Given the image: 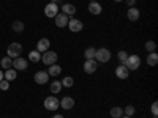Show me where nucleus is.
Segmentation results:
<instances>
[{
	"label": "nucleus",
	"instance_id": "19",
	"mask_svg": "<svg viewBox=\"0 0 158 118\" xmlns=\"http://www.w3.org/2000/svg\"><path fill=\"white\" fill-rule=\"evenodd\" d=\"M146 61H147L149 66H156V65H158V54H156V52H150V54H147Z\"/></svg>",
	"mask_w": 158,
	"mask_h": 118
},
{
	"label": "nucleus",
	"instance_id": "29",
	"mask_svg": "<svg viewBox=\"0 0 158 118\" xmlns=\"http://www.w3.org/2000/svg\"><path fill=\"white\" fill-rule=\"evenodd\" d=\"M117 58H118V63H120V65H125V61H127V58H128V54H127L125 50H118Z\"/></svg>",
	"mask_w": 158,
	"mask_h": 118
},
{
	"label": "nucleus",
	"instance_id": "21",
	"mask_svg": "<svg viewBox=\"0 0 158 118\" xmlns=\"http://www.w3.org/2000/svg\"><path fill=\"white\" fill-rule=\"evenodd\" d=\"M11 29H13V32H16V33H22L24 29H25V25H24L22 21H15L11 24Z\"/></svg>",
	"mask_w": 158,
	"mask_h": 118
},
{
	"label": "nucleus",
	"instance_id": "38",
	"mask_svg": "<svg viewBox=\"0 0 158 118\" xmlns=\"http://www.w3.org/2000/svg\"><path fill=\"white\" fill-rule=\"evenodd\" d=\"M114 2H123V0H114Z\"/></svg>",
	"mask_w": 158,
	"mask_h": 118
},
{
	"label": "nucleus",
	"instance_id": "20",
	"mask_svg": "<svg viewBox=\"0 0 158 118\" xmlns=\"http://www.w3.org/2000/svg\"><path fill=\"white\" fill-rule=\"evenodd\" d=\"M16 77H18V71L13 69V68H10V69H6V71L3 73V79H5V81H8V82L15 81Z\"/></svg>",
	"mask_w": 158,
	"mask_h": 118
},
{
	"label": "nucleus",
	"instance_id": "30",
	"mask_svg": "<svg viewBox=\"0 0 158 118\" xmlns=\"http://www.w3.org/2000/svg\"><path fill=\"white\" fill-rule=\"evenodd\" d=\"M135 113H136L135 106H127V107H123V115H127V116H133Z\"/></svg>",
	"mask_w": 158,
	"mask_h": 118
},
{
	"label": "nucleus",
	"instance_id": "13",
	"mask_svg": "<svg viewBox=\"0 0 158 118\" xmlns=\"http://www.w3.org/2000/svg\"><path fill=\"white\" fill-rule=\"evenodd\" d=\"M127 18H128L131 22H136V21L141 18V11H139L136 6H130L128 11H127Z\"/></svg>",
	"mask_w": 158,
	"mask_h": 118
},
{
	"label": "nucleus",
	"instance_id": "1",
	"mask_svg": "<svg viewBox=\"0 0 158 118\" xmlns=\"http://www.w3.org/2000/svg\"><path fill=\"white\" fill-rule=\"evenodd\" d=\"M95 60H98L100 63H108L111 60V50L106 47H100L95 52Z\"/></svg>",
	"mask_w": 158,
	"mask_h": 118
},
{
	"label": "nucleus",
	"instance_id": "22",
	"mask_svg": "<svg viewBox=\"0 0 158 118\" xmlns=\"http://www.w3.org/2000/svg\"><path fill=\"white\" fill-rule=\"evenodd\" d=\"M109 115H111V118H120V116L123 115V109H122V107H118V106H115V107H111V110H109Z\"/></svg>",
	"mask_w": 158,
	"mask_h": 118
},
{
	"label": "nucleus",
	"instance_id": "6",
	"mask_svg": "<svg viewBox=\"0 0 158 118\" xmlns=\"http://www.w3.org/2000/svg\"><path fill=\"white\" fill-rule=\"evenodd\" d=\"M59 11H60V6L56 5V3L48 2L46 6H44V14H46V18H56V16L59 14Z\"/></svg>",
	"mask_w": 158,
	"mask_h": 118
},
{
	"label": "nucleus",
	"instance_id": "28",
	"mask_svg": "<svg viewBox=\"0 0 158 118\" xmlns=\"http://www.w3.org/2000/svg\"><path fill=\"white\" fill-rule=\"evenodd\" d=\"M144 47H146L147 54H150V52H155V50H156V44H155V41H152V39L144 44Z\"/></svg>",
	"mask_w": 158,
	"mask_h": 118
},
{
	"label": "nucleus",
	"instance_id": "12",
	"mask_svg": "<svg viewBox=\"0 0 158 118\" xmlns=\"http://www.w3.org/2000/svg\"><path fill=\"white\" fill-rule=\"evenodd\" d=\"M98 68V61L97 60H85L84 61V71L87 74H94Z\"/></svg>",
	"mask_w": 158,
	"mask_h": 118
},
{
	"label": "nucleus",
	"instance_id": "36",
	"mask_svg": "<svg viewBox=\"0 0 158 118\" xmlns=\"http://www.w3.org/2000/svg\"><path fill=\"white\" fill-rule=\"evenodd\" d=\"M0 81H3V73L0 71Z\"/></svg>",
	"mask_w": 158,
	"mask_h": 118
},
{
	"label": "nucleus",
	"instance_id": "37",
	"mask_svg": "<svg viewBox=\"0 0 158 118\" xmlns=\"http://www.w3.org/2000/svg\"><path fill=\"white\" fill-rule=\"evenodd\" d=\"M120 118H131V116H127V115H122Z\"/></svg>",
	"mask_w": 158,
	"mask_h": 118
},
{
	"label": "nucleus",
	"instance_id": "31",
	"mask_svg": "<svg viewBox=\"0 0 158 118\" xmlns=\"http://www.w3.org/2000/svg\"><path fill=\"white\" fill-rule=\"evenodd\" d=\"M150 112H152V115H153V116H156V115H158V102H156V101H155V102H152Z\"/></svg>",
	"mask_w": 158,
	"mask_h": 118
},
{
	"label": "nucleus",
	"instance_id": "39",
	"mask_svg": "<svg viewBox=\"0 0 158 118\" xmlns=\"http://www.w3.org/2000/svg\"><path fill=\"white\" fill-rule=\"evenodd\" d=\"M90 2H98V0H90Z\"/></svg>",
	"mask_w": 158,
	"mask_h": 118
},
{
	"label": "nucleus",
	"instance_id": "4",
	"mask_svg": "<svg viewBox=\"0 0 158 118\" xmlns=\"http://www.w3.org/2000/svg\"><path fill=\"white\" fill-rule=\"evenodd\" d=\"M60 107V101L56 98V96H48L44 99V109L49 110V112H54Z\"/></svg>",
	"mask_w": 158,
	"mask_h": 118
},
{
	"label": "nucleus",
	"instance_id": "5",
	"mask_svg": "<svg viewBox=\"0 0 158 118\" xmlns=\"http://www.w3.org/2000/svg\"><path fill=\"white\" fill-rule=\"evenodd\" d=\"M41 61L44 65H48V66H51V65H54L57 61V54L54 50H46V52H43V55H41Z\"/></svg>",
	"mask_w": 158,
	"mask_h": 118
},
{
	"label": "nucleus",
	"instance_id": "8",
	"mask_svg": "<svg viewBox=\"0 0 158 118\" xmlns=\"http://www.w3.org/2000/svg\"><path fill=\"white\" fill-rule=\"evenodd\" d=\"M67 27L73 32V33H77V32H81L82 29H84V24H82V21H79V19H76V18H71V19H68V25Z\"/></svg>",
	"mask_w": 158,
	"mask_h": 118
},
{
	"label": "nucleus",
	"instance_id": "41",
	"mask_svg": "<svg viewBox=\"0 0 158 118\" xmlns=\"http://www.w3.org/2000/svg\"><path fill=\"white\" fill-rule=\"evenodd\" d=\"M153 118H156V116H153Z\"/></svg>",
	"mask_w": 158,
	"mask_h": 118
},
{
	"label": "nucleus",
	"instance_id": "17",
	"mask_svg": "<svg viewBox=\"0 0 158 118\" xmlns=\"http://www.w3.org/2000/svg\"><path fill=\"white\" fill-rule=\"evenodd\" d=\"M89 11H90V14L98 16V14H101V13H103V6L98 2H90L89 3Z\"/></svg>",
	"mask_w": 158,
	"mask_h": 118
},
{
	"label": "nucleus",
	"instance_id": "32",
	"mask_svg": "<svg viewBox=\"0 0 158 118\" xmlns=\"http://www.w3.org/2000/svg\"><path fill=\"white\" fill-rule=\"evenodd\" d=\"M0 88H2L3 91H6V90L10 88V82L5 81V79H3V81H0Z\"/></svg>",
	"mask_w": 158,
	"mask_h": 118
},
{
	"label": "nucleus",
	"instance_id": "7",
	"mask_svg": "<svg viewBox=\"0 0 158 118\" xmlns=\"http://www.w3.org/2000/svg\"><path fill=\"white\" fill-rule=\"evenodd\" d=\"M27 66H29V60H25L24 57L13 58V69H16V71H24V69H27Z\"/></svg>",
	"mask_w": 158,
	"mask_h": 118
},
{
	"label": "nucleus",
	"instance_id": "26",
	"mask_svg": "<svg viewBox=\"0 0 158 118\" xmlns=\"http://www.w3.org/2000/svg\"><path fill=\"white\" fill-rule=\"evenodd\" d=\"M74 85V79L71 77V76H65L63 79H62V87H65V88H71Z\"/></svg>",
	"mask_w": 158,
	"mask_h": 118
},
{
	"label": "nucleus",
	"instance_id": "3",
	"mask_svg": "<svg viewBox=\"0 0 158 118\" xmlns=\"http://www.w3.org/2000/svg\"><path fill=\"white\" fill-rule=\"evenodd\" d=\"M22 49H24V47H22L19 43H11V44L8 46V49H6L8 57H10V58H18V57H21Z\"/></svg>",
	"mask_w": 158,
	"mask_h": 118
},
{
	"label": "nucleus",
	"instance_id": "34",
	"mask_svg": "<svg viewBox=\"0 0 158 118\" xmlns=\"http://www.w3.org/2000/svg\"><path fill=\"white\" fill-rule=\"evenodd\" d=\"M49 2H51V3H56V5H59V3L62 2V0H49Z\"/></svg>",
	"mask_w": 158,
	"mask_h": 118
},
{
	"label": "nucleus",
	"instance_id": "33",
	"mask_svg": "<svg viewBox=\"0 0 158 118\" xmlns=\"http://www.w3.org/2000/svg\"><path fill=\"white\" fill-rule=\"evenodd\" d=\"M125 2H127L128 8H130V6H135V5H136V0H125Z\"/></svg>",
	"mask_w": 158,
	"mask_h": 118
},
{
	"label": "nucleus",
	"instance_id": "16",
	"mask_svg": "<svg viewBox=\"0 0 158 118\" xmlns=\"http://www.w3.org/2000/svg\"><path fill=\"white\" fill-rule=\"evenodd\" d=\"M115 76L118 77V79H128V76H130V71L127 69V66L125 65H118V66L115 68Z\"/></svg>",
	"mask_w": 158,
	"mask_h": 118
},
{
	"label": "nucleus",
	"instance_id": "10",
	"mask_svg": "<svg viewBox=\"0 0 158 118\" xmlns=\"http://www.w3.org/2000/svg\"><path fill=\"white\" fill-rule=\"evenodd\" d=\"M68 19H70V18H68L67 14H63L62 11H59V14L54 18L56 25H57L59 29H65V27H67V25H68Z\"/></svg>",
	"mask_w": 158,
	"mask_h": 118
},
{
	"label": "nucleus",
	"instance_id": "27",
	"mask_svg": "<svg viewBox=\"0 0 158 118\" xmlns=\"http://www.w3.org/2000/svg\"><path fill=\"white\" fill-rule=\"evenodd\" d=\"M29 60H30V61H33V63L41 61V54H40L38 50H32L30 54H29Z\"/></svg>",
	"mask_w": 158,
	"mask_h": 118
},
{
	"label": "nucleus",
	"instance_id": "2",
	"mask_svg": "<svg viewBox=\"0 0 158 118\" xmlns=\"http://www.w3.org/2000/svg\"><path fill=\"white\" fill-rule=\"evenodd\" d=\"M125 66H127V69L128 71H136L139 66H141V58H139V55H128V58H127V61H125Z\"/></svg>",
	"mask_w": 158,
	"mask_h": 118
},
{
	"label": "nucleus",
	"instance_id": "25",
	"mask_svg": "<svg viewBox=\"0 0 158 118\" xmlns=\"http://www.w3.org/2000/svg\"><path fill=\"white\" fill-rule=\"evenodd\" d=\"M95 52H97L95 47H87L84 50V58L85 60H95Z\"/></svg>",
	"mask_w": 158,
	"mask_h": 118
},
{
	"label": "nucleus",
	"instance_id": "9",
	"mask_svg": "<svg viewBox=\"0 0 158 118\" xmlns=\"http://www.w3.org/2000/svg\"><path fill=\"white\" fill-rule=\"evenodd\" d=\"M33 79H35V82L38 85H44L49 81V74H48V71H36L35 76H33Z\"/></svg>",
	"mask_w": 158,
	"mask_h": 118
},
{
	"label": "nucleus",
	"instance_id": "23",
	"mask_svg": "<svg viewBox=\"0 0 158 118\" xmlns=\"http://www.w3.org/2000/svg\"><path fill=\"white\" fill-rule=\"evenodd\" d=\"M0 65H2V69H10V68H13V58H10L8 55L6 57H3L2 60H0Z\"/></svg>",
	"mask_w": 158,
	"mask_h": 118
},
{
	"label": "nucleus",
	"instance_id": "14",
	"mask_svg": "<svg viewBox=\"0 0 158 118\" xmlns=\"http://www.w3.org/2000/svg\"><path fill=\"white\" fill-rule=\"evenodd\" d=\"M49 47H51V41H49L48 38H41V39L36 43V50L40 52V54H43V52L49 50Z\"/></svg>",
	"mask_w": 158,
	"mask_h": 118
},
{
	"label": "nucleus",
	"instance_id": "18",
	"mask_svg": "<svg viewBox=\"0 0 158 118\" xmlns=\"http://www.w3.org/2000/svg\"><path fill=\"white\" fill-rule=\"evenodd\" d=\"M60 73H62V66H60V65H57V63L51 65V66H49V69H48V74H49V77H57Z\"/></svg>",
	"mask_w": 158,
	"mask_h": 118
},
{
	"label": "nucleus",
	"instance_id": "11",
	"mask_svg": "<svg viewBox=\"0 0 158 118\" xmlns=\"http://www.w3.org/2000/svg\"><path fill=\"white\" fill-rule=\"evenodd\" d=\"M60 107H62L63 110H71V109L74 107V99H73V96H63V98L60 99Z\"/></svg>",
	"mask_w": 158,
	"mask_h": 118
},
{
	"label": "nucleus",
	"instance_id": "35",
	"mask_svg": "<svg viewBox=\"0 0 158 118\" xmlns=\"http://www.w3.org/2000/svg\"><path fill=\"white\" fill-rule=\"evenodd\" d=\"M52 118H63V115H60V113H56V115L52 116Z\"/></svg>",
	"mask_w": 158,
	"mask_h": 118
},
{
	"label": "nucleus",
	"instance_id": "40",
	"mask_svg": "<svg viewBox=\"0 0 158 118\" xmlns=\"http://www.w3.org/2000/svg\"><path fill=\"white\" fill-rule=\"evenodd\" d=\"M46 2H49V0H46Z\"/></svg>",
	"mask_w": 158,
	"mask_h": 118
},
{
	"label": "nucleus",
	"instance_id": "24",
	"mask_svg": "<svg viewBox=\"0 0 158 118\" xmlns=\"http://www.w3.org/2000/svg\"><path fill=\"white\" fill-rule=\"evenodd\" d=\"M63 87H62V82H59V81H54L51 85H49V90H51V93L52 95H56V93H60V90H62Z\"/></svg>",
	"mask_w": 158,
	"mask_h": 118
},
{
	"label": "nucleus",
	"instance_id": "15",
	"mask_svg": "<svg viewBox=\"0 0 158 118\" xmlns=\"http://www.w3.org/2000/svg\"><path fill=\"white\" fill-rule=\"evenodd\" d=\"M60 11L63 13V14H67V16H74V13H76V6L71 5V3H62L60 6Z\"/></svg>",
	"mask_w": 158,
	"mask_h": 118
}]
</instances>
